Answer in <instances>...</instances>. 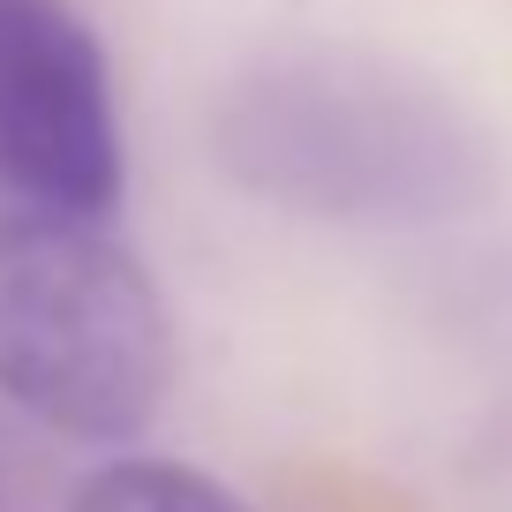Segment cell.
<instances>
[{
    "label": "cell",
    "instance_id": "obj_1",
    "mask_svg": "<svg viewBox=\"0 0 512 512\" xmlns=\"http://www.w3.org/2000/svg\"><path fill=\"white\" fill-rule=\"evenodd\" d=\"M211 159L256 204L324 226H430L490 189L460 98L354 46H287L211 98Z\"/></svg>",
    "mask_w": 512,
    "mask_h": 512
},
{
    "label": "cell",
    "instance_id": "obj_2",
    "mask_svg": "<svg viewBox=\"0 0 512 512\" xmlns=\"http://www.w3.org/2000/svg\"><path fill=\"white\" fill-rule=\"evenodd\" d=\"M174 377L144 256L98 219L0 211V400L61 437H136Z\"/></svg>",
    "mask_w": 512,
    "mask_h": 512
},
{
    "label": "cell",
    "instance_id": "obj_3",
    "mask_svg": "<svg viewBox=\"0 0 512 512\" xmlns=\"http://www.w3.org/2000/svg\"><path fill=\"white\" fill-rule=\"evenodd\" d=\"M121 174V106L98 31L68 0H0V189L16 211L106 219Z\"/></svg>",
    "mask_w": 512,
    "mask_h": 512
},
{
    "label": "cell",
    "instance_id": "obj_4",
    "mask_svg": "<svg viewBox=\"0 0 512 512\" xmlns=\"http://www.w3.org/2000/svg\"><path fill=\"white\" fill-rule=\"evenodd\" d=\"M68 512H249L226 482L181 460H113L68 497Z\"/></svg>",
    "mask_w": 512,
    "mask_h": 512
}]
</instances>
